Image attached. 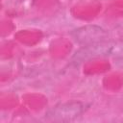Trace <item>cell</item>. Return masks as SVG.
<instances>
[{"mask_svg":"<svg viewBox=\"0 0 123 123\" xmlns=\"http://www.w3.org/2000/svg\"><path fill=\"white\" fill-rule=\"evenodd\" d=\"M71 36L78 43L84 46H88L104 41L108 37V33L99 26L86 25L71 32Z\"/></svg>","mask_w":123,"mask_h":123,"instance_id":"obj_2","label":"cell"},{"mask_svg":"<svg viewBox=\"0 0 123 123\" xmlns=\"http://www.w3.org/2000/svg\"><path fill=\"white\" fill-rule=\"evenodd\" d=\"M123 52L122 43H103V41L86 46L80 52L76 53V57L84 56L86 58H95V57H105V56H114Z\"/></svg>","mask_w":123,"mask_h":123,"instance_id":"obj_3","label":"cell"},{"mask_svg":"<svg viewBox=\"0 0 123 123\" xmlns=\"http://www.w3.org/2000/svg\"><path fill=\"white\" fill-rule=\"evenodd\" d=\"M84 111V105L81 102L71 101L60 104L52 108L46 114V118L51 121L66 122L78 117Z\"/></svg>","mask_w":123,"mask_h":123,"instance_id":"obj_1","label":"cell"}]
</instances>
